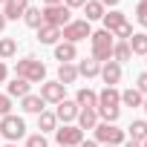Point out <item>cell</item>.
I'll use <instances>...</instances> for the list:
<instances>
[{"label":"cell","instance_id":"cell-6","mask_svg":"<svg viewBox=\"0 0 147 147\" xmlns=\"http://www.w3.org/2000/svg\"><path fill=\"white\" fill-rule=\"evenodd\" d=\"M90 35H92V29H90L87 20H69V23L61 29L63 43H78V40H87Z\"/></svg>","mask_w":147,"mask_h":147},{"label":"cell","instance_id":"cell-23","mask_svg":"<svg viewBox=\"0 0 147 147\" xmlns=\"http://www.w3.org/2000/svg\"><path fill=\"white\" fill-rule=\"evenodd\" d=\"M101 72V63L95 61V58H84L81 63H78V75H84V78H95Z\"/></svg>","mask_w":147,"mask_h":147},{"label":"cell","instance_id":"cell-37","mask_svg":"<svg viewBox=\"0 0 147 147\" xmlns=\"http://www.w3.org/2000/svg\"><path fill=\"white\" fill-rule=\"evenodd\" d=\"M101 6H113V9H115V6H118V0H101Z\"/></svg>","mask_w":147,"mask_h":147},{"label":"cell","instance_id":"cell-27","mask_svg":"<svg viewBox=\"0 0 147 147\" xmlns=\"http://www.w3.org/2000/svg\"><path fill=\"white\" fill-rule=\"evenodd\" d=\"M18 52V40L15 38H0V61H9Z\"/></svg>","mask_w":147,"mask_h":147},{"label":"cell","instance_id":"cell-46","mask_svg":"<svg viewBox=\"0 0 147 147\" xmlns=\"http://www.w3.org/2000/svg\"><path fill=\"white\" fill-rule=\"evenodd\" d=\"M0 3H6V0H0Z\"/></svg>","mask_w":147,"mask_h":147},{"label":"cell","instance_id":"cell-20","mask_svg":"<svg viewBox=\"0 0 147 147\" xmlns=\"http://www.w3.org/2000/svg\"><path fill=\"white\" fill-rule=\"evenodd\" d=\"M130 58H133L130 43H127V40H115V46H113V58H110V61H115V63H127Z\"/></svg>","mask_w":147,"mask_h":147},{"label":"cell","instance_id":"cell-11","mask_svg":"<svg viewBox=\"0 0 147 147\" xmlns=\"http://www.w3.org/2000/svg\"><path fill=\"white\" fill-rule=\"evenodd\" d=\"M26 9H29V0H6L0 12H3L6 20H18V18H23Z\"/></svg>","mask_w":147,"mask_h":147},{"label":"cell","instance_id":"cell-40","mask_svg":"<svg viewBox=\"0 0 147 147\" xmlns=\"http://www.w3.org/2000/svg\"><path fill=\"white\" fill-rule=\"evenodd\" d=\"M6 29V18H3V12H0V32Z\"/></svg>","mask_w":147,"mask_h":147},{"label":"cell","instance_id":"cell-19","mask_svg":"<svg viewBox=\"0 0 147 147\" xmlns=\"http://www.w3.org/2000/svg\"><path fill=\"white\" fill-rule=\"evenodd\" d=\"M38 40L52 46V43H58V40H61V29H58V26H46V23H43V26L38 29Z\"/></svg>","mask_w":147,"mask_h":147},{"label":"cell","instance_id":"cell-18","mask_svg":"<svg viewBox=\"0 0 147 147\" xmlns=\"http://www.w3.org/2000/svg\"><path fill=\"white\" fill-rule=\"evenodd\" d=\"M43 98L40 95H26V98H20V107H23V113H32V115H40L43 113Z\"/></svg>","mask_w":147,"mask_h":147},{"label":"cell","instance_id":"cell-26","mask_svg":"<svg viewBox=\"0 0 147 147\" xmlns=\"http://www.w3.org/2000/svg\"><path fill=\"white\" fill-rule=\"evenodd\" d=\"M23 23H26L29 29H40V26H43V15H40V9L29 6V9L23 12Z\"/></svg>","mask_w":147,"mask_h":147},{"label":"cell","instance_id":"cell-2","mask_svg":"<svg viewBox=\"0 0 147 147\" xmlns=\"http://www.w3.org/2000/svg\"><path fill=\"white\" fill-rule=\"evenodd\" d=\"M15 78H23L29 84H43L46 81V66L38 58H23L15 63Z\"/></svg>","mask_w":147,"mask_h":147},{"label":"cell","instance_id":"cell-4","mask_svg":"<svg viewBox=\"0 0 147 147\" xmlns=\"http://www.w3.org/2000/svg\"><path fill=\"white\" fill-rule=\"evenodd\" d=\"M0 136H3L6 141H18V138H23L26 136V121L20 118V115H3V118H0Z\"/></svg>","mask_w":147,"mask_h":147},{"label":"cell","instance_id":"cell-29","mask_svg":"<svg viewBox=\"0 0 147 147\" xmlns=\"http://www.w3.org/2000/svg\"><path fill=\"white\" fill-rule=\"evenodd\" d=\"M130 138H133V141H138V144L147 138V121H144V118H138V121H133V124H130Z\"/></svg>","mask_w":147,"mask_h":147},{"label":"cell","instance_id":"cell-12","mask_svg":"<svg viewBox=\"0 0 147 147\" xmlns=\"http://www.w3.org/2000/svg\"><path fill=\"white\" fill-rule=\"evenodd\" d=\"M98 75L104 78V84H107V87H115V84L121 81V63H115V61L101 63V72H98Z\"/></svg>","mask_w":147,"mask_h":147},{"label":"cell","instance_id":"cell-43","mask_svg":"<svg viewBox=\"0 0 147 147\" xmlns=\"http://www.w3.org/2000/svg\"><path fill=\"white\" fill-rule=\"evenodd\" d=\"M3 147H18V144H12V141H6V144H3Z\"/></svg>","mask_w":147,"mask_h":147},{"label":"cell","instance_id":"cell-22","mask_svg":"<svg viewBox=\"0 0 147 147\" xmlns=\"http://www.w3.org/2000/svg\"><path fill=\"white\" fill-rule=\"evenodd\" d=\"M127 43H130V52L133 55H144L147 58V35L144 32H133V38Z\"/></svg>","mask_w":147,"mask_h":147},{"label":"cell","instance_id":"cell-28","mask_svg":"<svg viewBox=\"0 0 147 147\" xmlns=\"http://www.w3.org/2000/svg\"><path fill=\"white\" fill-rule=\"evenodd\" d=\"M141 101H144V95H141L136 87L121 92V104H124V107H141Z\"/></svg>","mask_w":147,"mask_h":147},{"label":"cell","instance_id":"cell-15","mask_svg":"<svg viewBox=\"0 0 147 147\" xmlns=\"http://www.w3.org/2000/svg\"><path fill=\"white\" fill-rule=\"evenodd\" d=\"M101 20H104V29H107L110 35H113L118 26H124V23H127L124 12H118V9H113V12H104V18H101Z\"/></svg>","mask_w":147,"mask_h":147},{"label":"cell","instance_id":"cell-8","mask_svg":"<svg viewBox=\"0 0 147 147\" xmlns=\"http://www.w3.org/2000/svg\"><path fill=\"white\" fill-rule=\"evenodd\" d=\"M55 138H58V147H78L84 141V133L75 124H63V127L55 130Z\"/></svg>","mask_w":147,"mask_h":147},{"label":"cell","instance_id":"cell-44","mask_svg":"<svg viewBox=\"0 0 147 147\" xmlns=\"http://www.w3.org/2000/svg\"><path fill=\"white\" fill-rule=\"evenodd\" d=\"M141 147H147V138H144V141H141Z\"/></svg>","mask_w":147,"mask_h":147},{"label":"cell","instance_id":"cell-35","mask_svg":"<svg viewBox=\"0 0 147 147\" xmlns=\"http://www.w3.org/2000/svg\"><path fill=\"white\" fill-rule=\"evenodd\" d=\"M84 3H87V0H63L66 9H84Z\"/></svg>","mask_w":147,"mask_h":147},{"label":"cell","instance_id":"cell-30","mask_svg":"<svg viewBox=\"0 0 147 147\" xmlns=\"http://www.w3.org/2000/svg\"><path fill=\"white\" fill-rule=\"evenodd\" d=\"M113 38H118V40H130V38H133V26H130V23L118 26V29L113 32Z\"/></svg>","mask_w":147,"mask_h":147},{"label":"cell","instance_id":"cell-16","mask_svg":"<svg viewBox=\"0 0 147 147\" xmlns=\"http://www.w3.org/2000/svg\"><path fill=\"white\" fill-rule=\"evenodd\" d=\"M75 121H78L75 127H78L81 133H84V130H95V124H98V113H95V110H81Z\"/></svg>","mask_w":147,"mask_h":147},{"label":"cell","instance_id":"cell-36","mask_svg":"<svg viewBox=\"0 0 147 147\" xmlns=\"http://www.w3.org/2000/svg\"><path fill=\"white\" fill-rule=\"evenodd\" d=\"M6 72H9V69H6V63H3V61H0V84H3V81H6Z\"/></svg>","mask_w":147,"mask_h":147},{"label":"cell","instance_id":"cell-32","mask_svg":"<svg viewBox=\"0 0 147 147\" xmlns=\"http://www.w3.org/2000/svg\"><path fill=\"white\" fill-rule=\"evenodd\" d=\"M9 113H12V98H9L6 92H0V118L9 115Z\"/></svg>","mask_w":147,"mask_h":147},{"label":"cell","instance_id":"cell-21","mask_svg":"<svg viewBox=\"0 0 147 147\" xmlns=\"http://www.w3.org/2000/svg\"><path fill=\"white\" fill-rule=\"evenodd\" d=\"M6 95H9V98H26V95H29V81L15 78V81L6 87Z\"/></svg>","mask_w":147,"mask_h":147},{"label":"cell","instance_id":"cell-5","mask_svg":"<svg viewBox=\"0 0 147 147\" xmlns=\"http://www.w3.org/2000/svg\"><path fill=\"white\" fill-rule=\"evenodd\" d=\"M40 15H43V23H46V26H58V29H63V26L72 20V9H66L63 3H58V6H43Z\"/></svg>","mask_w":147,"mask_h":147},{"label":"cell","instance_id":"cell-39","mask_svg":"<svg viewBox=\"0 0 147 147\" xmlns=\"http://www.w3.org/2000/svg\"><path fill=\"white\" fill-rule=\"evenodd\" d=\"M124 147H141V144H138V141H133V138H130V141H124Z\"/></svg>","mask_w":147,"mask_h":147},{"label":"cell","instance_id":"cell-14","mask_svg":"<svg viewBox=\"0 0 147 147\" xmlns=\"http://www.w3.org/2000/svg\"><path fill=\"white\" fill-rule=\"evenodd\" d=\"M75 58H78L75 43H55V61H61V63H72Z\"/></svg>","mask_w":147,"mask_h":147},{"label":"cell","instance_id":"cell-7","mask_svg":"<svg viewBox=\"0 0 147 147\" xmlns=\"http://www.w3.org/2000/svg\"><path fill=\"white\" fill-rule=\"evenodd\" d=\"M95 138H98L101 144H115V147H121V144H124V130H118L115 124L101 121V124H95Z\"/></svg>","mask_w":147,"mask_h":147},{"label":"cell","instance_id":"cell-1","mask_svg":"<svg viewBox=\"0 0 147 147\" xmlns=\"http://www.w3.org/2000/svg\"><path fill=\"white\" fill-rule=\"evenodd\" d=\"M121 92L115 90V87H107V90H101L98 92V107H95V113L107 121V124H115L118 121V115H121Z\"/></svg>","mask_w":147,"mask_h":147},{"label":"cell","instance_id":"cell-17","mask_svg":"<svg viewBox=\"0 0 147 147\" xmlns=\"http://www.w3.org/2000/svg\"><path fill=\"white\" fill-rule=\"evenodd\" d=\"M75 78H78V66L75 63H61L58 66V84H75Z\"/></svg>","mask_w":147,"mask_h":147},{"label":"cell","instance_id":"cell-24","mask_svg":"<svg viewBox=\"0 0 147 147\" xmlns=\"http://www.w3.org/2000/svg\"><path fill=\"white\" fill-rule=\"evenodd\" d=\"M38 130H40V133H55V130H58L55 113H46V110H43V113L38 115Z\"/></svg>","mask_w":147,"mask_h":147},{"label":"cell","instance_id":"cell-38","mask_svg":"<svg viewBox=\"0 0 147 147\" xmlns=\"http://www.w3.org/2000/svg\"><path fill=\"white\" fill-rule=\"evenodd\" d=\"M78 147H98V144H95V141H90V138H87V141H81V144H78Z\"/></svg>","mask_w":147,"mask_h":147},{"label":"cell","instance_id":"cell-25","mask_svg":"<svg viewBox=\"0 0 147 147\" xmlns=\"http://www.w3.org/2000/svg\"><path fill=\"white\" fill-rule=\"evenodd\" d=\"M84 12H87V18H84L87 23L104 18V6H101V0H87V3H84Z\"/></svg>","mask_w":147,"mask_h":147},{"label":"cell","instance_id":"cell-41","mask_svg":"<svg viewBox=\"0 0 147 147\" xmlns=\"http://www.w3.org/2000/svg\"><path fill=\"white\" fill-rule=\"evenodd\" d=\"M46 6H58V3H63V0H43Z\"/></svg>","mask_w":147,"mask_h":147},{"label":"cell","instance_id":"cell-45","mask_svg":"<svg viewBox=\"0 0 147 147\" xmlns=\"http://www.w3.org/2000/svg\"><path fill=\"white\" fill-rule=\"evenodd\" d=\"M104 147H115V144H104Z\"/></svg>","mask_w":147,"mask_h":147},{"label":"cell","instance_id":"cell-33","mask_svg":"<svg viewBox=\"0 0 147 147\" xmlns=\"http://www.w3.org/2000/svg\"><path fill=\"white\" fill-rule=\"evenodd\" d=\"M26 147H46V138H43V133H35V136H29V138H26Z\"/></svg>","mask_w":147,"mask_h":147},{"label":"cell","instance_id":"cell-10","mask_svg":"<svg viewBox=\"0 0 147 147\" xmlns=\"http://www.w3.org/2000/svg\"><path fill=\"white\" fill-rule=\"evenodd\" d=\"M78 113H81V107H78L75 101H66V98H63V101L58 104V110H55V118L63 121V124H72V121L78 118Z\"/></svg>","mask_w":147,"mask_h":147},{"label":"cell","instance_id":"cell-31","mask_svg":"<svg viewBox=\"0 0 147 147\" xmlns=\"http://www.w3.org/2000/svg\"><path fill=\"white\" fill-rule=\"evenodd\" d=\"M136 20L141 26H147V0H138V9H136Z\"/></svg>","mask_w":147,"mask_h":147},{"label":"cell","instance_id":"cell-42","mask_svg":"<svg viewBox=\"0 0 147 147\" xmlns=\"http://www.w3.org/2000/svg\"><path fill=\"white\" fill-rule=\"evenodd\" d=\"M141 107H144V113H147V95H144V101H141Z\"/></svg>","mask_w":147,"mask_h":147},{"label":"cell","instance_id":"cell-9","mask_svg":"<svg viewBox=\"0 0 147 147\" xmlns=\"http://www.w3.org/2000/svg\"><path fill=\"white\" fill-rule=\"evenodd\" d=\"M40 98L49 101V104H61V101L66 98V87L58 84V81H43V84H40Z\"/></svg>","mask_w":147,"mask_h":147},{"label":"cell","instance_id":"cell-34","mask_svg":"<svg viewBox=\"0 0 147 147\" xmlns=\"http://www.w3.org/2000/svg\"><path fill=\"white\" fill-rule=\"evenodd\" d=\"M136 90H138L141 95H147V72H141V75L136 78Z\"/></svg>","mask_w":147,"mask_h":147},{"label":"cell","instance_id":"cell-3","mask_svg":"<svg viewBox=\"0 0 147 147\" xmlns=\"http://www.w3.org/2000/svg\"><path fill=\"white\" fill-rule=\"evenodd\" d=\"M90 43H92V58H95L98 63H107V61L113 58L115 38H113L107 29H101V32H92V35H90Z\"/></svg>","mask_w":147,"mask_h":147},{"label":"cell","instance_id":"cell-13","mask_svg":"<svg viewBox=\"0 0 147 147\" xmlns=\"http://www.w3.org/2000/svg\"><path fill=\"white\" fill-rule=\"evenodd\" d=\"M75 104H78L81 110H95V107H98V92H92L90 87H84V90H78Z\"/></svg>","mask_w":147,"mask_h":147}]
</instances>
